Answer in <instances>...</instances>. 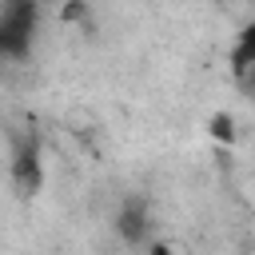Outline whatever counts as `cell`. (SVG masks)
I'll list each match as a JSON object with an SVG mask.
<instances>
[{
	"label": "cell",
	"mask_w": 255,
	"mask_h": 255,
	"mask_svg": "<svg viewBox=\"0 0 255 255\" xmlns=\"http://www.w3.org/2000/svg\"><path fill=\"white\" fill-rule=\"evenodd\" d=\"M12 175H16V183H20L24 191H36V187H40V147H36V139H24V143L16 147Z\"/></svg>",
	"instance_id": "cell-2"
},
{
	"label": "cell",
	"mask_w": 255,
	"mask_h": 255,
	"mask_svg": "<svg viewBox=\"0 0 255 255\" xmlns=\"http://www.w3.org/2000/svg\"><path fill=\"white\" fill-rule=\"evenodd\" d=\"M147 255H175V247H171V243H151Z\"/></svg>",
	"instance_id": "cell-6"
},
{
	"label": "cell",
	"mask_w": 255,
	"mask_h": 255,
	"mask_svg": "<svg viewBox=\"0 0 255 255\" xmlns=\"http://www.w3.org/2000/svg\"><path fill=\"white\" fill-rule=\"evenodd\" d=\"M247 84H251V88H255V72H251V76H247Z\"/></svg>",
	"instance_id": "cell-7"
},
{
	"label": "cell",
	"mask_w": 255,
	"mask_h": 255,
	"mask_svg": "<svg viewBox=\"0 0 255 255\" xmlns=\"http://www.w3.org/2000/svg\"><path fill=\"white\" fill-rule=\"evenodd\" d=\"M147 211H143V203L139 199H128L124 207H120V215H116V231L128 239V243H139V239H147Z\"/></svg>",
	"instance_id": "cell-3"
},
{
	"label": "cell",
	"mask_w": 255,
	"mask_h": 255,
	"mask_svg": "<svg viewBox=\"0 0 255 255\" xmlns=\"http://www.w3.org/2000/svg\"><path fill=\"white\" fill-rule=\"evenodd\" d=\"M231 68H235V76H239V80H247V76L255 72V20L239 32L235 52H231Z\"/></svg>",
	"instance_id": "cell-4"
},
{
	"label": "cell",
	"mask_w": 255,
	"mask_h": 255,
	"mask_svg": "<svg viewBox=\"0 0 255 255\" xmlns=\"http://www.w3.org/2000/svg\"><path fill=\"white\" fill-rule=\"evenodd\" d=\"M211 135H215V139H231V135H235V131H231V116H215V120H211Z\"/></svg>",
	"instance_id": "cell-5"
},
{
	"label": "cell",
	"mask_w": 255,
	"mask_h": 255,
	"mask_svg": "<svg viewBox=\"0 0 255 255\" xmlns=\"http://www.w3.org/2000/svg\"><path fill=\"white\" fill-rule=\"evenodd\" d=\"M40 8L28 0H8L0 4V52L8 60H24L32 48V32H36Z\"/></svg>",
	"instance_id": "cell-1"
}]
</instances>
